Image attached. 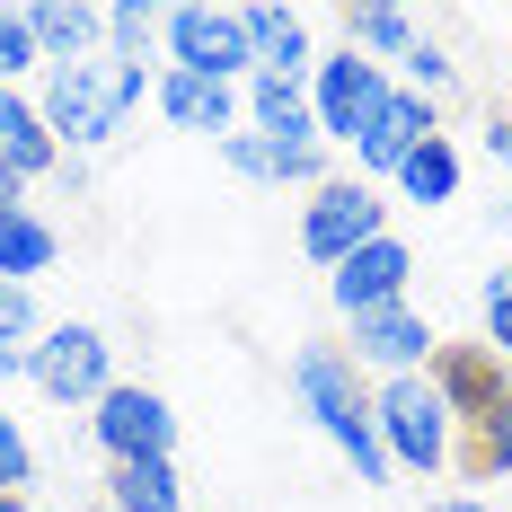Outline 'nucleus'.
<instances>
[{
    "mask_svg": "<svg viewBox=\"0 0 512 512\" xmlns=\"http://www.w3.org/2000/svg\"><path fill=\"white\" fill-rule=\"evenodd\" d=\"M36 106H45V133L62 142V159L106 151L142 106H151V71L124 62V53H89V62H53L36 80Z\"/></svg>",
    "mask_w": 512,
    "mask_h": 512,
    "instance_id": "f257e3e1",
    "label": "nucleus"
},
{
    "mask_svg": "<svg viewBox=\"0 0 512 512\" xmlns=\"http://www.w3.org/2000/svg\"><path fill=\"white\" fill-rule=\"evenodd\" d=\"M292 398H301V415L354 460L362 486H389V451H380V424H371V380L354 371L345 345H301V354H292Z\"/></svg>",
    "mask_w": 512,
    "mask_h": 512,
    "instance_id": "f03ea898",
    "label": "nucleus"
},
{
    "mask_svg": "<svg viewBox=\"0 0 512 512\" xmlns=\"http://www.w3.org/2000/svg\"><path fill=\"white\" fill-rule=\"evenodd\" d=\"M371 424H380V451H389V477L415 468V477H442V468L460 460V424L451 407L433 398V380L407 371V380H380L371 389Z\"/></svg>",
    "mask_w": 512,
    "mask_h": 512,
    "instance_id": "7ed1b4c3",
    "label": "nucleus"
},
{
    "mask_svg": "<svg viewBox=\"0 0 512 512\" xmlns=\"http://www.w3.org/2000/svg\"><path fill=\"white\" fill-rule=\"evenodd\" d=\"M159 53H168V71H195V80H230V89L256 80L248 18L221 9V0H177V9H159Z\"/></svg>",
    "mask_w": 512,
    "mask_h": 512,
    "instance_id": "20e7f679",
    "label": "nucleus"
},
{
    "mask_svg": "<svg viewBox=\"0 0 512 512\" xmlns=\"http://www.w3.org/2000/svg\"><path fill=\"white\" fill-rule=\"evenodd\" d=\"M27 380H36V398H53V407H98L106 389H115V345H106V327H89V318L45 327V336L27 345Z\"/></svg>",
    "mask_w": 512,
    "mask_h": 512,
    "instance_id": "39448f33",
    "label": "nucleus"
},
{
    "mask_svg": "<svg viewBox=\"0 0 512 512\" xmlns=\"http://www.w3.org/2000/svg\"><path fill=\"white\" fill-rule=\"evenodd\" d=\"M309 124H318V142H362V124L389 106V71L371 62V53H354V45H336V53H318L309 62Z\"/></svg>",
    "mask_w": 512,
    "mask_h": 512,
    "instance_id": "423d86ee",
    "label": "nucleus"
},
{
    "mask_svg": "<svg viewBox=\"0 0 512 512\" xmlns=\"http://www.w3.org/2000/svg\"><path fill=\"white\" fill-rule=\"evenodd\" d=\"M389 230V195L371 186V177H327V186H309V204H301V248L336 274L354 248H371Z\"/></svg>",
    "mask_w": 512,
    "mask_h": 512,
    "instance_id": "0eeeda50",
    "label": "nucleus"
},
{
    "mask_svg": "<svg viewBox=\"0 0 512 512\" xmlns=\"http://www.w3.org/2000/svg\"><path fill=\"white\" fill-rule=\"evenodd\" d=\"M89 433H98L106 468H124V460H177V407L159 398L151 380H115L98 407H89Z\"/></svg>",
    "mask_w": 512,
    "mask_h": 512,
    "instance_id": "6e6552de",
    "label": "nucleus"
},
{
    "mask_svg": "<svg viewBox=\"0 0 512 512\" xmlns=\"http://www.w3.org/2000/svg\"><path fill=\"white\" fill-rule=\"evenodd\" d=\"M424 380H433V398L451 407L460 433H477V424L512 398V371L486 354V336H477V345H433V371H424Z\"/></svg>",
    "mask_w": 512,
    "mask_h": 512,
    "instance_id": "1a4fd4ad",
    "label": "nucleus"
},
{
    "mask_svg": "<svg viewBox=\"0 0 512 512\" xmlns=\"http://www.w3.org/2000/svg\"><path fill=\"white\" fill-rule=\"evenodd\" d=\"M415 283V248L398 239V230H380L371 248H354L336 274H327V301L345 309V318H371V309H398Z\"/></svg>",
    "mask_w": 512,
    "mask_h": 512,
    "instance_id": "9d476101",
    "label": "nucleus"
},
{
    "mask_svg": "<svg viewBox=\"0 0 512 512\" xmlns=\"http://www.w3.org/2000/svg\"><path fill=\"white\" fill-rule=\"evenodd\" d=\"M442 133V115H433V98H415V89H389V106L362 124V142H354V177H371V186H389L398 168H407L424 142Z\"/></svg>",
    "mask_w": 512,
    "mask_h": 512,
    "instance_id": "9b49d317",
    "label": "nucleus"
},
{
    "mask_svg": "<svg viewBox=\"0 0 512 512\" xmlns=\"http://www.w3.org/2000/svg\"><path fill=\"white\" fill-rule=\"evenodd\" d=\"M354 327V371H380V380H407V371H433V327H424V309L398 301V309H371V318H345Z\"/></svg>",
    "mask_w": 512,
    "mask_h": 512,
    "instance_id": "f8f14e48",
    "label": "nucleus"
},
{
    "mask_svg": "<svg viewBox=\"0 0 512 512\" xmlns=\"http://www.w3.org/2000/svg\"><path fill=\"white\" fill-rule=\"evenodd\" d=\"M151 115L177 124V133H212V142H230L248 124L239 115V89L230 80H195V71H151Z\"/></svg>",
    "mask_w": 512,
    "mask_h": 512,
    "instance_id": "ddd939ff",
    "label": "nucleus"
},
{
    "mask_svg": "<svg viewBox=\"0 0 512 512\" xmlns=\"http://www.w3.org/2000/svg\"><path fill=\"white\" fill-rule=\"evenodd\" d=\"M239 18H248V53H256L265 80H309V62H318L309 9H292V0H248Z\"/></svg>",
    "mask_w": 512,
    "mask_h": 512,
    "instance_id": "4468645a",
    "label": "nucleus"
},
{
    "mask_svg": "<svg viewBox=\"0 0 512 512\" xmlns=\"http://www.w3.org/2000/svg\"><path fill=\"white\" fill-rule=\"evenodd\" d=\"M221 159L239 168V177H256V186H327L336 168H327V142H265V133H230L221 142Z\"/></svg>",
    "mask_w": 512,
    "mask_h": 512,
    "instance_id": "2eb2a0df",
    "label": "nucleus"
},
{
    "mask_svg": "<svg viewBox=\"0 0 512 512\" xmlns=\"http://www.w3.org/2000/svg\"><path fill=\"white\" fill-rule=\"evenodd\" d=\"M27 9V36H36V53L53 62H89V53H106V9L98 0H18Z\"/></svg>",
    "mask_w": 512,
    "mask_h": 512,
    "instance_id": "dca6fc26",
    "label": "nucleus"
},
{
    "mask_svg": "<svg viewBox=\"0 0 512 512\" xmlns=\"http://www.w3.org/2000/svg\"><path fill=\"white\" fill-rule=\"evenodd\" d=\"M0 159H9L27 186L62 168V142L45 133V106H36V89H0Z\"/></svg>",
    "mask_w": 512,
    "mask_h": 512,
    "instance_id": "f3484780",
    "label": "nucleus"
},
{
    "mask_svg": "<svg viewBox=\"0 0 512 512\" xmlns=\"http://www.w3.org/2000/svg\"><path fill=\"white\" fill-rule=\"evenodd\" d=\"M239 115H248V133H265V142H318L301 80H265V71H256L248 89H239Z\"/></svg>",
    "mask_w": 512,
    "mask_h": 512,
    "instance_id": "a211bd4d",
    "label": "nucleus"
},
{
    "mask_svg": "<svg viewBox=\"0 0 512 512\" xmlns=\"http://www.w3.org/2000/svg\"><path fill=\"white\" fill-rule=\"evenodd\" d=\"M53 256H62V230L36 204L0 212V283H36V274H53Z\"/></svg>",
    "mask_w": 512,
    "mask_h": 512,
    "instance_id": "6ab92c4d",
    "label": "nucleus"
},
{
    "mask_svg": "<svg viewBox=\"0 0 512 512\" xmlns=\"http://www.w3.org/2000/svg\"><path fill=\"white\" fill-rule=\"evenodd\" d=\"M106 504H115V512H186L177 460H124V468H106Z\"/></svg>",
    "mask_w": 512,
    "mask_h": 512,
    "instance_id": "aec40b11",
    "label": "nucleus"
},
{
    "mask_svg": "<svg viewBox=\"0 0 512 512\" xmlns=\"http://www.w3.org/2000/svg\"><path fill=\"white\" fill-rule=\"evenodd\" d=\"M389 186H398V204H451V195H460V151H451V133H433Z\"/></svg>",
    "mask_w": 512,
    "mask_h": 512,
    "instance_id": "412c9836",
    "label": "nucleus"
},
{
    "mask_svg": "<svg viewBox=\"0 0 512 512\" xmlns=\"http://www.w3.org/2000/svg\"><path fill=\"white\" fill-rule=\"evenodd\" d=\"M415 36H424V27H415L407 9H354V18H345V45H354V53H371L380 71H389V62H398V53H407Z\"/></svg>",
    "mask_w": 512,
    "mask_h": 512,
    "instance_id": "4be33fe9",
    "label": "nucleus"
},
{
    "mask_svg": "<svg viewBox=\"0 0 512 512\" xmlns=\"http://www.w3.org/2000/svg\"><path fill=\"white\" fill-rule=\"evenodd\" d=\"M151 45H159V9L151 0H106V53H124V62L151 71Z\"/></svg>",
    "mask_w": 512,
    "mask_h": 512,
    "instance_id": "5701e85b",
    "label": "nucleus"
},
{
    "mask_svg": "<svg viewBox=\"0 0 512 512\" xmlns=\"http://www.w3.org/2000/svg\"><path fill=\"white\" fill-rule=\"evenodd\" d=\"M398 89H415V98H451V89H460V62H451V53L433 45V36H415L407 53H398Z\"/></svg>",
    "mask_w": 512,
    "mask_h": 512,
    "instance_id": "b1692460",
    "label": "nucleus"
},
{
    "mask_svg": "<svg viewBox=\"0 0 512 512\" xmlns=\"http://www.w3.org/2000/svg\"><path fill=\"white\" fill-rule=\"evenodd\" d=\"M18 80H45V53L27 36V9H0V89H18Z\"/></svg>",
    "mask_w": 512,
    "mask_h": 512,
    "instance_id": "393cba45",
    "label": "nucleus"
},
{
    "mask_svg": "<svg viewBox=\"0 0 512 512\" xmlns=\"http://www.w3.org/2000/svg\"><path fill=\"white\" fill-rule=\"evenodd\" d=\"M45 336V318H36V283H0V354H27Z\"/></svg>",
    "mask_w": 512,
    "mask_h": 512,
    "instance_id": "a878e982",
    "label": "nucleus"
},
{
    "mask_svg": "<svg viewBox=\"0 0 512 512\" xmlns=\"http://www.w3.org/2000/svg\"><path fill=\"white\" fill-rule=\"evenodd\" d=\"M468 468H477V477H512V398L468 433Z\"/></svg>",
    "mask_w": 512,
    "mask_h": 512,
    "instance_id": "bb28decb",
    "label": "nucleus"
},
{
    "mask_svg": "<svg viewBox=\"0 0 512 512\" xmlns=\"http://www.w3.org/2000/svg\"><path fill=\"white\" fill-rule=\"evenodd\" d=\"M477 318H486V354L512 362V265L486 274V292H477Z\"/></svg>",
    "mask_w": 512,
    "mask_h": 512,
    "instance_id": "cd10ccee",
    "label": "nucleus"
},
{
    "mask_svg": "<svg viewBox=\"0 0 512 512\" xmlns=\"http://www.w3.org/2000/svg\"><path fill=\"white\" fill-rule=\"evenodd\" d=\"M36 486V442H27V424L0 407V495H27Z\"/></svg>",
    "mask_w": 512,
    "mask_h": 512,
    "instance_id": "c85d7f7f",
    "label": "nucleus"
},
{
    "mask_svg": "<svg viewBox=\"0 0 512 512\" xmlns=\"http://www.w3.org/2000/svg\"><path fill=\"white\" fill-rule=\"evenodd\" d=\"M477 142H486L495 168H512V115H486V124H477Z\"/></svg>",
    "mask_w": 512,
    "mask_h": 512,
    "instance_id": "c756f323",
    "label": "nucleus"
},
{
    "mask_svg": "<svg viewBox=\"0 0 512 512\" xmlns=\"http://www.w3.org/2000/svg\"><path fill=\"white\" fill-rule=\"evenodd\" d=\"M9 204H27V177H18V168L0 159V212H9Z\"/></svg>",
    "mask_w": 512,
    "mask_h": 512,
    "instance_id": "7c9ffc66",
    "label": "nucleus"
},
{
    "mask_svg": "<svg viewBox=\"0 0 512 512\" xmlns=\"http://www.w3.org/2000/svg\"><path fill=\"white\" fill-rule=\"evenodd\" d=\"M424 512H486L477 495H442V504H424Z\"/></svg>",
    "mask_w": 512,
    "mask_h": 512,
    "instance_id": "2f4dec72",
    "label": "nucleus"
},
{
    "mask_svg": "<svg viewBox=\"0 0 512 512\" xmlns=\"http://www.w3.org/2000/svg\"><path fill=\"white\" fill-rule=\"evenodd\" d=\"M0 512H36V504H27V495H0Z\"/></svg>",
    "mask_w": 512,
    "mask_h": 512,
    "instance_id": "473e14b6",
    "label": "nucleus"
},
{
    "mask_svg": "<svg viewBox=\"0 0 512 512\" xmlns=\"http://www.w3.org/2000/svg\"><path fill=\"white\" fill-rule=\"evenodd\" d=\"M80 512H115V504H80Z\"/></svg>",
    "mask_w": 512,
    "mask_h": 512,
    "instance_id": "72a5a7b5",
    "label": "nucleus"
}]
</instances>
